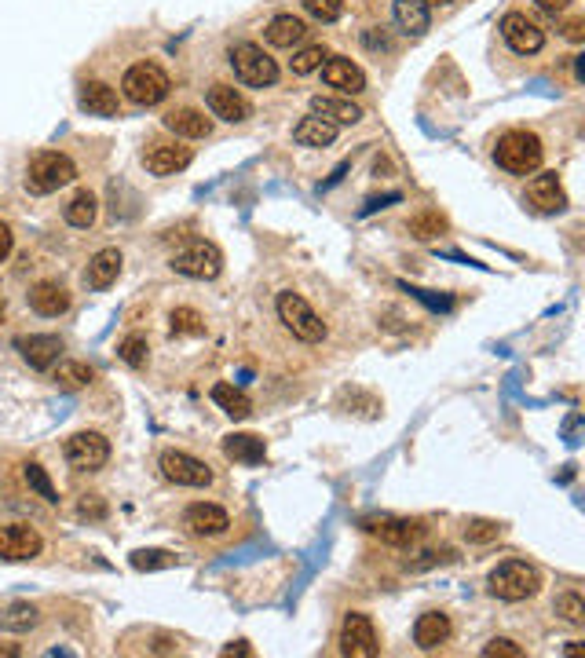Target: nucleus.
Here are the masks:
<instances>
[{"label": "nucleus", "mask_w": 585, "mask_h": 658, "mask_svg": "<svg viewBox=\"0 0 585 658\" xmlns=\"http://www.w3.org/2000/svg\"><path fill=\"white\" fill-rule=\"evenodd\" d=\"M542 158H545V147L542 139L527 132V128H512L505 136L498 139V147H494V161H498L501 169L512 172V176H531V172L542 169Z\"/></svg>", "instance_id": "obj_1"}, {"label": "nucleus", "mask_w": 585, "mask_h": 658, "mask_svg": "<svg viewBox=\"0 0 585 658\" xmlns=\"http://www.w3.org/2000/svg\"><path fill=\"white\" fill-rule=\"evenodd\" d=\"M490 596H498L505 604H520V600H531L542 589V574L538 567H531L527 560H505L490 571Z\"/></svg>", "instance_id": "obj_2"}, {"label": "nucleus", "mask_w": 585, "mask_h": 658, "mask_svg": "<svg viewBox=\"0 0 585 658\" xmlns=\"http://www.w3.org/2000/svg\"><path fill=\"white\" fill-rule=\"evenodd\" d=\"M74 180H77V165L66 154H59V150L33 154L30 165H26V176H22L30 194H55L59 187H66V183Z\"/></svg>", "instance_id": "obj_3"}, {"label": "nucleus", "mask_w": 585, "mask_h": 658, "mask_svg": "<svg viewBox=\"0 0 585 658\" xmlns=\"http://www.w3.org/2000/svg\"><path fill=\"white\" fill-rule=\"evenodd\" d=\"M275 308H278V322H282L297 340H304V344H319V340H326V322L319 319V311L311 308L300 293L282 289L275 300Z\"/></svg>", "instance_id": "obj_4"}, {"label": "nucleus", "mask_w": 585, "mask_h": 658, "mask_svg": "<svg viewBox=\"0 0 585 658\" xmlns=\"http://www.w3.org/2000/svg\"><path fill=\"white\" fill-rule=\"evenodd\" d=\"M121 92L136 107H158L161 99L172 92V81L158 63H136L128 66L125 77H121Z\"/></svg>", "instance_id": "obj_5"}, {"label": "nucleus", "mask_w": 585, "mask_h": 658, "mask_svg": "<svg viewBox=\"0 0 585 658\" xmlns=\"http://www.w3.org/2000/svg\"><path fill=\"white\" fill-rule=\"evenodd\" d=\"M172 271L183 278H198V282H213L224 271V253L205 238H194L172 256Z\"/></svg>", "instance_id": "obj_6"}, {"label": "nucleus", "mask_w": 585, "mask_h": 658, "mask_svg": "<svg viewBox=\"0 0 585 658\" xmlns=\"http://www.w3.org/2000/svg\"><path fill=\"white\" fill-rule=\"evenodd\" d=\"M231 66H234V77L249 88H271L278 81V63L264 48H256L249 41L231 48Z\"/></svg>", "instance_id": "obj_7"}, {"label": "nucleus", "mask_w": 585, "mask_h": 658, "mask_svg": "<svg viewBox=\"0 0 585 658\" xmlns=\"http://www.w3.org/2000/svg\"><path fill=\"white\" fill-rule=\"evenodd\" d=\"M63 457L74 472H99L110 461V439L99 432H74L63 443Z\"/></svg>", "instance_id": "obj_8"}, {"label": "nucleus", "mask_w": 585, "mask_h": 658, "mask_svg": "<svg viewBox=\"0 0 585 658\" xmlns=\"http://www.w3.org/2000/svg\"><path fill=\"white\" fill-rule=\"evenodd\" d=\"M341 655H348V658H377L381 655V637H377V626H373L370 615L351 611V615L344 618Z\"/></svg>", "instance_id": "obj_9"}, {"label": "nucleus", "mask_w": 585, "mask_h": 658, "mask_svg": "<svg viewBox=\"0 0 585 658\" xmlns=\"http://www.w3.org/2000/svg\"><path fill=\"white\" fill-rule=\"evenodd\" d=\"M161 476L176 483V487H209L213 483V468L198 461V457L183 454V450H165L161 454Z\"/></svg>", "instance_id": "obj_10"}, {"label": "nucleus", "mask_w": 585, "mask_h": 658, "mask_svg": "<svg viewBox=\"0 0 585 658\" xmlns=\"http://www.w3.org/2000/svg\"><path fill=\"white\" fill-rule=\"evenodd\" d=\"M498 30L516 55H538L545 48V30L534 19H527L523 11H509Z\"/></svg>", "instance_id": "obj_11"}, {"label": "nucleus", "mask_w": 585, "mask_h": 658, "mask_svg": "<svg viewBox=\"0 0 585 658\" xmlns=\"http://www.w3.org/2000/svg\"><path fill=\"white\" fill-rule=\"evenodd\" d=\"M41 549H44L41 534L33 531L30 523H8V527H0V560L22 563L41 556Z\"/></svg>", "instance_id": "obj_12"}, {"label": "nucleus", "mask_w": 585, "mask_h": 658, "mask_svg": "<svg viewBox=\"0 0 585 658\" xmlns=\"http://www.w3.org/2000/svg\"><path fill=\"white\" fill-rule=\"evenodd\" d=\"M319 70H322V81L330 88H337L341 96H359V92H366V74H362V66L344 59V55H330Z\"/></svg>", "instance_id": "obj_13"}, {"label": "nucleus", "mask_w": 585, "mask_h": 658, "mask_svg": "<svg viewBox=\"0 0 585 658\" xmlns=\"http://www.w3.org/2000/svg\"><path fill=\"white\" fill-rule=\"evenodd\" d=\"M205 103H209L213 117H220V121H231V125H242V121H249V114H253L249 99H245L234 85H209V92H205Z\"/></svg>", "instance_id": "obj_14"}, {"label": "nucleus", "mask_w": 585, "mask_h": 658, "mask_svg": "<svg viewBox=\"0 0 585 658\" xmlns=\"http://www.w3.org/2000/svg\"><path fill=\"white\" fill-rule=\"evenodd\" d=\"M183 527L198 538H220L231 527V516H227L220 505H209V501H194L191 509L183 512Z\"/></svg>", "instance_id": "obj_15"}, {"label": "nucleus", "mask_w": 585, "mask_h": 658, "mask_svg": "<svg viewBox=\"0 0 585 658\" xmlns=\"http://www.w3.org/2000/svg\"><path fill=\"white\" fill-rule=\"evenodd\" d=\"M15 348H19V355L30 362L33 370H52L59 355H63V340L55 333H30V337L15 340Z\"/></svg>", "instance_id": "obj_16"}, {"label": "nucleus", "mask_w": 585, "mask_h": 658, "mask_svg": "<svg viewBox=\"0 0 585 658\" xmlns=\"http://www.w3.org/2000/svg\"><path fill=\"white\" fill-rule=\"evenodd\" d=\"M366 531L377 534L384 545L406 549V545H414L417 538L425 534V523L421 520H399V516H381V520H366Z\"/></svg>", "instance_id": "obj_17"}, {"label": "nucleus", "mask_w": 585, "mask_h": 658, "mask_svg": "<svg viewBox=\"0 0 585 658\" xmlns=\"http://www.w3.org/2000/svg\"><path fill=\"white\" fill-rule=\"evenodd\" d=\"M191 161H194L191 147H183V143H154V147L143 154V165H147L154 176H176V172H183Z\"/></svg>", "instance_id": "obj_18"}, {"label": "nucleus", "mask_w": 585, "mask_h": 658, "mask_svg": "<svg viewBox=\"0 0 585 658\" xmlns=\"http://www.w3.org/2000/svg\"><path fill=\"white\" fill-rule=\"evenodd\" d=\"M527 198H531L534 209H542V213H564L567 209V194H564V183L556 172H538L531 183H527Z\"/></svg>", "instance_id": "obj_19"}, {"label": "nucleus", "mask_w": 585, "mask_h": 658, "mask_svg": "<svg viewBox=\"0 0 585 658\" xmlns=\"http://www.w3.org/2000/svg\"><path fill=\"white\" fill-rule=\"evenodd\" d=\"M161 125L183 139H209L213 136V117H205L202 110H194V107L169 110V114L161 117Z\"/></svg>", "instance_id": "obj_20"}, {"label": "nucleus", "mask_w": 585, "mask_h": 658, "mask_svg": "<svg viewBox=\"0 0 585 658\" xmlns=\"http://www.w3.org/2000/svg\"><path fill=\"white\" fill-rule=\"evenodd\" d=\"M450 640V618L443 611H425L414 622V644L421 651H436Z\"/></svg>", "instance_id": "obj_21"}, {"label": "nucleus", "mask_w": 585, "mask_h": 658, "mask_svg": "<svg viewBox=\"0 0 585 658\" xmlns=\"http://www.w3.org/2000/svg\"><path fill=\"white\" fill-rule=\"evenodd\" d=\"M77 103H81V110H88V114H96V117H114L117 110H121L117 88H110L107 81H85Z\"/></svg>", "instance_id": "obj_22"}, {"label": "nucleus", "mask_w": 585, "mask_h": 658, "mask_svg": "<svg viewBox=\"0 0 585 658\" xmlns=\"http://www.w3.org/2000/svg\"><path fill=\"white\" fill-rule=\"evenodd\" d=\"M30 308L44 319H59L63 311H70V293L59 282H37L30 289Z\"/></svg>", "instance_id": "obj_23"}, {"label": "nucleus", "mask_w": 585, "mask_h": 658, "mask_svg": "<svg viewBox=\"0 0 585 658\" xmlns=\"http://www.w3.org/2000/svg\"><path fill=\"white\" fill-rule=\"evenodd\" d=\"M395 26H399L406 37H425L428 26H432L428 0H395Z\"/></svg>", "instance_id": "obj_24"}, {"label": "nucleus", "mask_w": 585, "mask_h": 658, "mask_svg": "<svg viewBox=\"0 0 585 658\" xmlns=\"http://www.w3.org/2000/svg\"><path fill=\"white\" fill-rule=\"evenodd\" d=\"M311 114L326 117V121L337 125V128L341 125H359L362 121V110L344 96H315L311 99Z\"/></svg>", "instance_id": "obj_25"}, {"label": "nucleus", "mask_w": 585, "mask_h": 658, "mask_svg": "<svg viewBox=\"0 0 585 658\" xmlns=\"http://www.w3.org/2000/svg\"><path fill=\"white\" fill-rule=\"evenodd\" d=\"M121 275V253L117 249H99L92 260H88V271H85V286L88 289H107L117 282Z\"/></svg>", "instance_id": "obj_26"}, {"label": "nucleus", "mask_w": 585, "mask_h": 658, "mask_svg": "<svg viewBox=\"0 0 585 658\" xmlns=\"http://www.w3.org/2000/svg\"><path fill=\"white\" fill-rule=\"evenodd\" d=\"M293 139H297L300 147H330L333 139H337V125H330V121L319 114H308L297 121Z\"/></svg>", "instance_id": "obj_27"}, {"label": "nucleus", "mask_w": 585, "mask_h": 658, "mask_svg": "<svg viewBox=\"0 0 585 658\" xmlns=\"http://www.w3.org/2000/svg\"><path fill=\"white\" fill-rule=\"evenodd\" d=\"M304 33H308V26L297 19V15H275V19L267 22V44H275V48H293V44L304 41Z\"/></svg>", "instance_id": "obj_28"}, {"label": "nucleus", "mask_w": 585, "mask_h": 658, "mask_svg": "<svg viewBox=\"0 0 585 658\" xmlns=\"http://www.w3.org/2000/svg\"><path fill=\"white\" fill-rule=\"evenodd\" d=\"M224 454L231 457V461H238V465H260L267 457V446L260 436H249V432H242V436H227L224 439Z\"/></svg>", "instance_id": "obj_29"}, {"label": "nucleus", "mask_w": 585, "mask_h": 658, "mask_svg": "<svg viewBox=\"0 0 585 658\" xmlns=\"http://www.w3.org/2000/svg\"><path fill=\"white\" fill-rule=\"evenodd\" d=\"M52 381L59 392H81V388H88V384L96 381V370L88 362H59Z\"/></svg>", "instance_id": "obj_30"}, {"label": "nucleus", "mask_w": 585, "mask_h": 658, "mask_svg": "<svg viewBox=\"0 0 585 658\" xmlns=\"http://www.w3.org/2000/svg\"><path fill=\"white\" fill-rule=\"evenodd\" d=\"M213 403L220 406L227 417H234V421H242V417L253 414V399H249L242 388H234V384H216V388H213Z\"/></svg>", "instance_id": "obj_31"}, {"label": "nucleus", "mask_w": 585, "mask_h": 658, "mask_svg": "<svg viewBox=\"0 0 585 658\" xmlns=\"http://www.w3.org/2000/svg\"><path fill=\"white\" fill-rule=\"evenodd\" d=\"M41 622V611L33 604H8L0 611V629L4 633H30Z\"/></svg>", "instance_id": "obj_32"}, {"label": "nucleus", "mask_w": 585, "mask_h": 658, "mask_svg": "<svg viewBox=\"0 0 585 658\" xmlns=\"http://www.w3.org/2000/svg\"><path fill=\"white\" fill-rule=\"evenodd\" d=\"M63 216H66V223H70V227H81V231H88V227L96 223V216H99L96 194H88V191L74 194V202L66 205Z\"/></svg>", "instance_id": "obj_33"}, {"label": "nucleus", "mask_w": 585, "mask_h": 658, "mask_svg": "<svg viewBox=\"0 0 585 658\" xmlns=\"http://www.w3.org/2000/svg\"><path fill=\"white\" fill-rule=\"evenodd\" d=\"M326 59H330V48H326V44H311V48H300V52L289 59V70L297 77H308V74H315Z\"/></svg>", "instance_id": "obj_34"}, {"label": "nucleus", "mask_w": 585, "mask_h": 658, "mask_svg": "<svg viewBox=\"0 0 585 658\" xmlns=\"http://www.w3.org/2000/svg\"><path fill=\"white\" fill-rule=\"evenodd\" d=\"M406 231L414 234L417 242H432V238H439V234L447 231V220L439 213H417V216H410V223H406Z\"/></svg>", "instance_id": "obj_35"}, {"label": "nucleus", "mask_w": 585, "mask_h": 658, "mask_svg": "<svg viewBox=\"0 0 585 658\" xmlns=\"http://www.w3.org/2000/svg\"><path fill=\"white\" fill-rule=\"evenodd\" d=\"M128 563L136 571H169V567H176V556L169 549H136Z\"/></svg>", "instance_id": "obj_36"}, {"label": "nucleus", "mask_w": 585, "mask_h": 658, "mask_svg": "<svg viewBox=\"0 0 585 658\" xmlns=\"http://www.w3.org/2000/svg\"><path fill=\"white\" fill-rule=\"evenodd\" d=\"M172 337H202L205 319L194 308H176L172 311Z\"/></svg>", "instance_id": "obj_37"}, {"label": "nucleus", "mask_w": 585, "mask_h": 658, "mask_svg": "<svg viewBox=\"0 0 585 658\" xmlns=\"http://www.w3.org/2000/svg\"><path fill=\"white\" fill-rule=\"evenodd\" d=\"M147 351L150 348H147V337H143V333H128V337L117 344V355H121V359H125L132 370L147 366Z\"/></svg>", "instance_id": "obj_38"}, {"label": "nucleus", "mask_w": 585, "mask_h": 658, "mask_svg": "<svg viewBox=\"0 0 585 658\" xmlns=\"http://www.w3.org/2000/svg\"><path fill=\"white\" fill-rule=\"evenodd\" d=\"M22 476H26L30 490H37V494H41V498L48 501V505H55V501H59V490L52 487V479H48V472H44V468L37 465V461H30V465L22 468Z\"/></svg>", "instance_id": "obj_39"}, {"label": "nucleus", "mask_w": 585, "mask_h": 658, "mask_svg": "<svg viewBox=\"0 0 585 658\" xmlns=\"http://www.w3.org/2000/svg\"><path fill=\"white\" fill-rule=\"evenodd\" d=\"M556 615L571 622V626H582L585 622V600L578 593H560L556 596Z\"/></svg>", "instance_id": "obj_40"}, {"label": "nucleus", "mask_w": 585, "mask_h": 658, "mask_svg": "<svg viewBox=\"0 0 585 658\" xmlns=\"http://www.w3.org/2000/svg\"><path fill=\"white\" fill-rule=\"evenodd\" d=\"M465 538H468L472 545L498 542V538H501V523H494V520H468V523H465Z\"/></svg>", "instance_id": "obj_41"}, {"label": "nucleus", "mask_w": 585, "mask_h": 658, "mask_svg": "<svg viewBox=\"0 0 585 658\" xmlns=\"http://www.w3.org/2000/svg\"><path fill=\"white\" fill-rule=\"evenodd\" d=\"M304 8H308L311 19L337 22V19L344 15V0H304Z\"/></svg>", "instance_id": "obj_42"}, {"label": "nucleus", "mask_w": 585, "mask_h": 658, "mask_svg": "<svg viewBox=\"0 0 585 658\" xmlns=\"http://www.w3.org/2000/svg\"><path fill=\"white\" fill-rule=\"evenodd\" d=\"M483 655L487 658H523V648L509 637H494L487 648H483Z\"/></svg>", "instance_id": "obj_43"}, {"label": "nucleus", "mask_w": 585, "mask_h": 658, "mask_svg": "<svg viewBox=\"0 0 585 658\" xmlns=\"http://www.w3.org/2000/svg\"><path fill=\"white\" fill-rule=\"evenodd\" d=\"M77 516H92V520H99V516H107V505L103 501H96V498H85L81 501V509H77Z\"/></svg>", "instance_id": "obj_44"}, {"label": "nucleus", "mask_w": 585, "mask_h": 658, "mask_svg": "<svg viewBox=\"0 0 585 658\" xmlns=\"http://www.w3.org/2000/svg\"><path fill=\"white\" fill-rule=\"evenodd\" d=\"M11 249H15V234H11V227L4 220H0V264L11 256Z\"/></svg>", "instance_id": "obj_45"}, {"label": "nucleus", "mask_w": 585, "mask_h": 658, "mask_svg": "<svg viewBox=\"0 0 585 658\" xmlns=\"http://www.w3.org/2000/svg\"><path fill=\"white\" fill-rule=\"evenodd\" d=\"M582 26H585L582 19H571V22H567V26H564V37H567V41H575V44L582 41V37H585Z\"/></svg>", "instance_id": "obj_46"}, {"label": "nucleus", "mask_w": 585, "mask_h": 658, "mask_svg": "<svg viewBox=\"0 0 585 658\" xmlns=\"http://www.w3.org/2000/svg\"><path fill=\"white\" fill-rule=\"evenodd\" d=\"M534 4H538L542 11H549V15H560V11H567L571 0H534Z\"/></svg>", "instance_id": "obj_47"}, {"label": "nucleus", "mask_w": 585, "mask_h": 658, "mask_svg": "<svg viewBox=\"0 0 585 658\" xmlns=\"http://www.w3.org/2000/svg\"><path fill=\"white\" fill-rule=\"evenodd\" d=\"M366 44H370V48H384V52L392 48V44H388V33H384V26H381V33H366Z\"/></svg>", "instance_id": "obj_48"}, {"label": "nucleus", "mask_w": 585, "mask_h": 658, "mask_svg": "<svg viewBox=\"0 0 585 658\" xmlns=\"http://www.w3.org/2000/svg\"><path fill=\"white\" fill-rule=\"evenodd\" d=\"M224 655H253V651L245 648L242 640H238V644H231V648H224Z\"/></svg>", "instance_id": "obj_49"}, {"label": "nucleus", "mask_w": 585, "mask_h": 658, "mask_svg": "<svg viewBox=\"0 0 585 658\" xmlns=\"http://www.w3.org/2000/svg\"><path fill=\"white\" fill-rule=\"evenodd\" d=\"M578 651H582V644H578V640H571V644L564 648V655H578Z\"/></svg>", "instance_id": "obj_50"}, {"label": "nucleus", "mask_w": 585, "mask_h": 658, "mask_svg": "<svg viewBox=\"0 0 585 658\" xmlns=\"http://www.w3.org/2000/svg\"><path fill=\"white\" fill-rule=\"evenodd\" d=\"M0 655H4V658H15V655H19V648H11V644H8V648H0Z\"/></svg>", "instance_id": "obj_51"}, {"label": "nucleus", "mask_w": 585, "mask_h": 658, "mask_svg": "<svg viewBox=\"0 0 585 658\" xmlns=\"http://www.w3.org/2000/svg\"><path fill=\"white\" fill-rule=\"evenodd\" d=\"M0 315H4V297H0Z\"/></svg>", "instance_id": "obj_52"}]
</instances>
